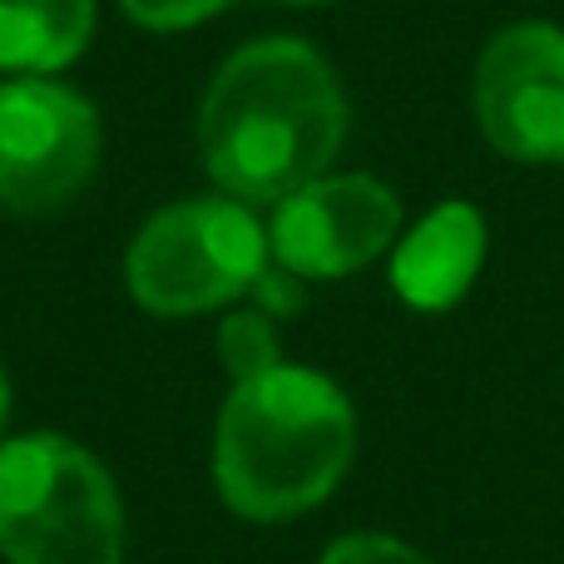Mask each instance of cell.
I'll return each instance as SVG.
<instances>
[{
  "mask_svg": "<svg viewBox=\"0 0 564 564\" xmlns=\"http://www.w3.org/2000/svg\"><path fill=\"white\" fill-rule=\"evenodd\" d=\"M357 421L341 387L307 367L238 381L214 441V480L243 520H292L322 506L347 476Z\"/></svg>",
  "mask_w": 564,
  "mask_h": 564,
  "instance_id": "obj_2",
  "label": "cell"
},
{
  "mask_svg": "<svg viewBox=\"0 0 564 564\" xmlns=\"http://www.w3.org/2000/svg\"><path fill=\"white\" fill-rule=\"evenodd\" d=\"M248 297L258 302V312H273V322L302 312V302H307L302 297V278L288 273V268H263V278L248 288Z\"/></svg>",
  "mask_w": 564,
  "mask_h": 564,
  "instance_id": "obj_13",
  "label": "cell"
},
{
  "mask_svg": "<svg viewBox=\"0 0 564 564\" xmlns=\"http://www.w3.org/2000/svg\"><path fill=\"white\" fill-rule=\"evenodd\" d=\"M401 234V204L371 174H322L288 194L268 228L278 268L297 278H347Z\"/></svg>",
  "mask_w": 564,
  "mask_h": 564,
  "instance_id": "obj_7",
  "label": "cell"
},
{
  "mask_svg": "<svg viewBox=\"0 0 564 564\" xmlns=\"http://www.w3.org/2000/svg\"><path fill=\"white\" fill-rule=\"evenodd\" d=\"M268 228L234 198H184L129 243V292L154 317H194L243 297L268 268Z\"/></svg>",
  "mask_w": 564,
  "mask_h": 564,
  "instance_id": "obj_4",
  "label": "cell"
},
{
  "mask_svg": "<svg viewBox=\"0 0 564 564\" xmlns=\"http://www.w3.org/2000/svg\"><path fill=\"white\" fill-rule=\"evenodd\" d=\"M95 30V0H0V69L50 75L79 59Z\"/></svg>",
  "mask_w": 564,
  "mask_h": 564,
  "instance_id": "obj_9",
  "label": "cell"
},
{
  "mask_svg": "<svg viewBox=\"0 0 564 564\" xmlns=\"http://www.w3.org/2000/svg\"><path fill=\"white\" fill-rule=\"evenodd\" d=\"M6 411H10V381H6V371H0V426H6Z\"/></svg>",
  "mask_w": 564,
  "mask_h": 564,
  "instance_id": "obj_14",
  "label": "cell"
},
{
  "mask_svg": "<svg viewBox=\"0 0 564 564\" xmlns=\"http://www.w3.org/2000/svg\"><path fill=\"white\" fill-rule=\"evenodd\" d=\"M476 115L516 164H564V30L545 20L500 30L476 65Z\"/></svg>",
  "mask_w": 564,
  "mask_h": 564,
  "instance_id": "obj_6",
  "label": "cell"
},
{
  "mask_svg": "<svg viewBox=\"0 0 564 564\" xmlns=\"http://www.w3.org/2000/svg\"><path fill=\"white\" fill-rule=\"evenodd\" d=\"M292 6H317V0H292Z\"/></svg>",
  "mask_w": 564,
  "mask_h": 564,
  "instance_id": "obj_15",
  "label": "cell"
},
{
  "mask_svg": "<svg viewBox=\"0 0 564 564\" xmlns=\"http://www.w3.org/2000/svg\"><path fill=\"white\" fill-rule=\"evenodd\" d=\"M124 6L129 20H139V25L149 30H184V25H198V20L218 15L224 6H234V0H119Z\"/></svg>",
  "mask_w": 564,
  "mask_h": 564,
  "instance_id": "obj_11",
  "label": "cell"
},
{
  "mask_svg": "<svg viewBox=\"0 0 564 564\" xmlns=\"http://www.w3.org/2000/svg\"><path fill=\"white\" fill-rule=\"evenodd\" d=\"M322 564H431V560L391 535H341L327 545Z\"/></svg>",
  "mask_w": 564,
  "mask_h": 564,
  "instance_id": "obj_12",
  "label": "cell"
},
{
  "mask_svg": "<svg viewBox=\"0 0 564 564\" xmlns=\"http://www.w3.org/2000/svg\"><path fill=\"white\" fill-rule=\"evenodd\" d=\"M99 164V115L45 75L0 85V204L10 214H55Z\"/></svg>",
  "mask_w": 564,
  "mask_h": 564,
  "instance_id": "obj_5",
  "label": "cell"
},
{
  "mask_svg": "<svg viewBox=\"0 0 564 564\" xmlns=\"http://www.w3.org/2000/svg\"><path fill=\"white\" fill-rule=\"evenodd\" d=\"M0 555L10 564H119L124 510L109 470L65 436L6 441Z\"/></svg>",
  "mask_w": 564,
  "mask_h": 564,
  "instance_id": "obj_3",
  "label": "cell"
},
{
  "mask_svg": "<svg viewBox=\"0 0 564 564\" xmlns=\"http://www.w3.org/2000/svg\"><path fill=\"white\" fill-rule=\"evenodd\" d=\"M480 263H486V218L470 204L451 198V204L431 208L397 243L391 288L416 312H446L470 292Z\"/></svg>",
  "mask_w": 564,
  "mask_h": 564,
  "instance_id": "obj_8",
  "label": "cell"
},
{
  "mask_svg": "<svg viewBox=\"0 0 564 564\" xmlns=\"http://www.w3.org/2000/svg\"><path fill=\"white\" fill-rule=\"evenodd\" d=\"M347 139V99L332 65L302 40H253L214 75L198 109V149L228 198L282 204L327 174Z\"/></svg>",
  "mask_w": 564,
  "mask_h": 564,
  "instance_id": "obj_1",
  "label": "cell"
},
{
  "mask_svg": "<svg viewBox=\"0 0 564 564\" xmlns=\"http://www.w3.org/2000/svg\"><path fill=\"white\" fill-rule=\"evenodd\" d=\"M218 361L228 367L234 381H253L263 371L282 367L278 332L268 322V312H234V317H224V327H218Z\"/></svg>",
  "mask_w": 564,
  "mask_h": 564,
  "instance_id": "obj_10",
  "label": "cell"
}]
</instances>
